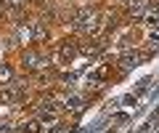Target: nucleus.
<instances>
[{
	"label": "nucleus",
	"mask_w": 159,
	"mask_h": 133,
	"mask_svg": "<svg viewBox=\"0 0 159 133\" xmlns=\"http://www.w3.org/2000/svg\"><path fill=\"white\" fill-rule=\"evenodd\" d=\"M24 67H29V69H45V67H48V59L37 56L34 51H27V53H24Z\"/></svg>",
	"instance_id": "obj_3"
},
{
	"label": "nucleus",
	"mask_w": 159,
	"mask_h": 133,
	"mask_svg": "<svg viewBox=\"0 0 159 133\" xmlns=\"http://www.w3.org/2000/svg\"><path fill=\"white\" fill-rule=\"evenodd\" d=\"M98 21H101V16H98L96 11H80L77 19H74V27L80 29V32H85V35H96L98 32Z\"/></svg>",
	"instance_id": "obj_1"
},
{
	"label": "nucleus",
	"mask_w": 159,
	"mask_h": 133,
	"mask_svg": "<svg viewBox=\"0 0 159 133\" xmlns=\"http://www.w3.org/2000/svg\"><path fill=\"white\" fill-rule=\"evenodd\" d=\"M146 59H148V51H133V53H125V56L119 59V67L127 72L133 67H138L141 61H146Z\"/></svg>",
	"instance_id": "obj_2"
},
{
	"label": "nucleus",
	"mask_w": 159,
	"mask_h": 133,
	"mask_svg": "<svg viewBox=\"0 0 159 133\" xmlns=\"http://www.w3.org/2000/svg\"><path fill=\"white\" fill-rule=\"evenodd\" d=\"M74 53H77V48L69 45V43H64V45H61V53H58V59H61V61H66V59H72Z\"/></svg>",
	"instance_id": "obj_6"
},
{
	"label": "nucleus",
	"mask_w": 159,
	"mask_h": 133,
	"mask_svg": "<svg viewBox=\"0 0 159 133\" xmlns=\"http://www.w3.org/2000/svg\"><path fill=\"white\" fill-rule=\"evenodd\" d=\"M48 35V29L43 21H32V40H43V37Z\"/></svg>",
	"instance_id": "obj_5"
},
{
	"label": "nucleus",
	"mask_w": 159,
	"mask_h": 133,
	"mask_svg": "<svg viewBox=\"0 0 159 133\" xmlns=\"http://www.w3.org/2000/svg\"><path fill=\"white\" fill-rule=\"evenodd\" d=\"M11 77H13V69H11V67H6V64H0V80L6 83V80H11Z\"/></svg>",
	"instance_id": "obj_7"
},
{
	"label": "nucleus",
	"mask_w": 159,
	"mask_h": 133,
	"mask_svg": "<svg viewBox=\"0 0 159 133\" xmlns=\"http://www.w3.org/2000/svg\"><path fill=\"white\" fill-rule=\"evenodd\" d=\"M146 8H148V0H130V3H127V11L135 19H141L143 13H146Z\"/></svg>",
	"instance_id": "obj_4"
},
{
	"label": "nucleus",
	"mask_w": 159,
	"mask_h": 133,
	"mask_svg": "<svg viewBox=\"0 0 159 133\" xmlns=\"http://www.w3.org/2000/svg\"><path fill=\"white\" fill-rule=\"evenodd\" d=\"M8 6H24V3H27V0H6Z\"/></svg>",
	"instance_id": "obj_8"
}]
</instances>
